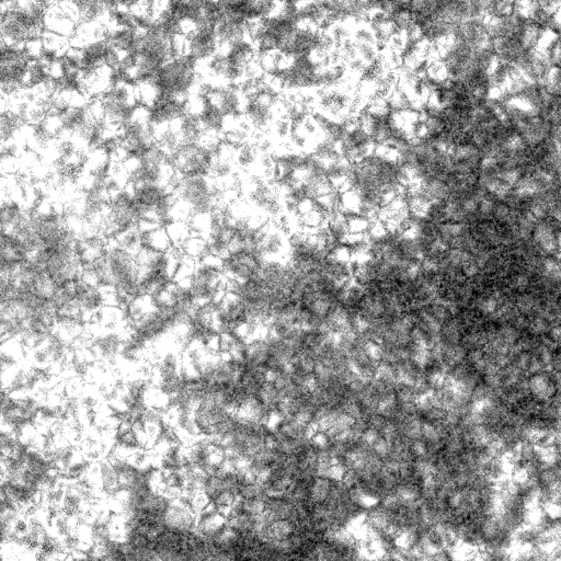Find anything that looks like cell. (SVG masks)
Returning <instances> with one entry per match:
<instances>
[{
  "label": "cell",
  "mask_w": 561,
  "mask_h": 561,
  "mask_svg": "<svg viewBox=\"0 0 561 561\" xmlns=\"http://www.w3.org/2000/svg\"><path fill=\"white\" fill-rule=\"evenodd\" d=\"M155 79L164 97L186 102L200 81L196 61L190 57L169 59L157 71Z\"/></svg>",
  "instance_id": "6da1fadb"
},
{
  "label": "cell",
  "mask_w": 561,
  "mask_h": 561,
  "mask_svg": "<svg viewBox=\"0 0 561 561\" xmlns=\"http://www.w3.org/2000/svg\"><path fill=\"white\" fill-rule=\"evenodd\" d=\"M218 193L210 175L180 177L175 196L190 208L192 214L218 208Z\"/></svg>",
  "instance_id": "7a4b0ae2"
},
{
  "label": "cell",
  "mask_w": 561,
  "mask_h": 561,
  "mask_svg": "<svg viewBox=\"0 0 561 561\" xmlns=\"http://www.w3.org/2000/svg\"><path fill=\"white\" fill-rule=\"evenodd\" d=\"M171 165L180 177L210 175L214 150L196 143L183 145L170 157Z\"/></svg>",
  "instance_id": "3957f363"
},
{
  "label": "cell",
  "mask_w": 561,
  "mask_h": 561,
  "mask_svg": "<svg viewBox=\"0 0 561 561\" xmlns=\"http://www.w3.org/2000/svg\"><path fill=\"white\" fill-rule=\"evenodd\" d=\"M290 234L276 222H268L256 230V252L264 260H286Z\"/></svg>",
  "instance_id": "277c9868"
},
{
  "label": "cell",
  "mask_w": 561,
  "mask_h": 561,
  "mask_svg": "<svg viewBox=\"0 0 561 561\" xmlns=\"http://www.w3.org/2000/svg\"><path fill=\"white\" fill-rule=\"evenodd\" d=\"M264 259L254 250H232L220 259L225 278L232 282H242L256 278L260 272Z\"/></svg>",
  "instance_id": "5b68a950"
},
{
  "label": "cell",
  "mask_w": 561,
  "mask_h": 561,
  "mask_svg": "<svg viewBox=\"0 0 561 561\" xmlns=\"http://www.w3.org/2000/svg\"><path fill=\"white\" fill-rule=\"evenodd\" d=\"M205 98L211 109L224 117L244 114L248 105V98L242 89L234 85L211 88Z\"/></svg>",
  "instance_id": "8992f818"
},
{
  "label": "cell",
  "mask_w": 561,
  "mask_h": 561,
  "mask_svg": "<svg viewBox=\"0 0 561 561\" xmlns=\"http://www.w3.org/2000/svg\"><path fill=\"white\" fill-rule=\"evenodd\" d=\"M188 39L189 57L196 63L210 61L218 53V40L215 37L213 25H201L198 31Z\"/></svg>",
  "instance_id": "52a82bcc"
},
{
  "label": "cell",
  "mask_w": 561,
  "mask_h": 561,
  "mask_svg": "<svg viewBox=\"0 0 561 561\" xmlns=\"http://www.w3.org/2000/svg\"><path fill=\"white\" fill-rule=\"evenodd\" d=\"M139 232H141V238H142L141 248L158 252H169L174 248L165 226H156V228Z\"/></svg>",
  "instance_id": "ba28073f"
},
{
  "label": "cell",
  "mask_w": 561,
  "mask_h": 561,
  "mask_svg": "<svg viewBox=\"0 0 561 561\" xmlns=\"http://www.w3.org/2000/svg\"><path fill=\"white\" fill-rule=\"evenodd\" d=\"M528 387H530V394L539 401L553 399L558 394L559 388L555 385L548 372L531 376V379H528Z\"/></svg>",
  "instance_id": "9c48e42d"
},
{
  "label": "cell",
  "mask_w": 561,
  "mask_h": 561,
  "mask_svg": "<svg viewBox=\"0 0 561 561\" xmlns=\"http://www.w3.org/2000/svg\"><path fill=\"white\" fill-rule=\"evenodd\" d=\"M135 87H136L138 105L148 107L150 110H153L160 102L161 99L164 98L163 91H161L155 77L135 83Z\"/></svg>",
  "instance_id": "30bf717a"
},
{
  "label": "cell",
  "mask_w": 561,
  "mask_h": 561,
  "mask_svg": "<svg viewBox=\"0 0 561 561\" xmlns=\"http://www.w3.org/2000/svg\"><path fill=\"white\" fill-rule=\"evenodd\" d=\"M180 252L183 256H189L196 262L210 256L208 240L198 235H191L187 242L181 246Z\"/></svg>",
  "instance_id": "8fae6325"
},
{
  "label": "cell",
  "mask_w": 561,
  "mask_h": 561,
  "mask_svg": "<svg viewBox=\"0 0 561 561\" xmlns=\"http://www.w3.org/2000/svg\"><path fill=\"white\" fill-rule=\"evenodd\" d=\"M165 228L168 232L171 244L174 248H178V249H180L181 246L192 235L188 222H169L165 225Z\"/></svg>",
  "instance_id": "7c38bea8"
},
{
  "label": "cell",
  "mask_w": 561,
  "mask_h": 561,
  "mask_svg": "<svg viewBox=\"0 0 561 561\" xmlns=\"http://www.w3.org/2000/svg\"><path fill=\"white\" fill-rule=\"evenodd\" d=\"M112 240L117 246L124 249L125 252H129V254H136L141 249V247H142L141 232L136 228H131V230L122 232V234L113 238Z\"/></svg>",
  "instance_id": "4fadbf2b"
},
{
  "label": "cell",
  "mask_w": 561,
  "mask_h": 561,
  "mask_svg": "<svg viewBox=\"0 0 561 561\" xmlns=\"http://www.w3.org/2000/svg\"><path fill=\"white\" fill-rule=\"evenodd\" d=\"M552 324L547 321L545 318L534 315L528 317L527 330L535 337H538V336H544V334L548 333L549 329L552 328Z\"/></svg>",
  "instance_id": "5bb4252c"
},
{
  "label": "cell",
  "mask_w": 561,
  "mask_h": 561,
  "mask_svg": "<svg viewBox=\"0 0 561 561\" xmlns=\"http://www.w3.org/2000/svg\"><path fill=\"white\" fill-rule=\"evenodd\" d=\"M511 288L516 292L525 293L527 288H530L532 285V276L523 270V271L516 272L512 274V278L510 280Z\"/></svg>",
  "instance_id": "9a60e30c"
},
{
  "label": "cell",
  "mask_w": 561,
  "mask_h": 561,
  "mask_svg": "<svg viewBox=\"0 0 561 561\" xmlns=\"http://www.w3.org/2000/svg\"><path fill=\"white\" fill-rule=\"evenodd\" d=\"M346 220H347L348 232L349 234H366L372 223L369 220L362 218L360 215H355L353 218Z\"/></svg>",
  "instance_id": "2e32d148"
},
{
  "label": "cell",
  "mask_w": 561,
  "mask_h": 561,
  "mask_svg": "<svg viewBox=\"0 0 561 561\" xmlns=\"http://www.w3.org/2000/svg\"><path fill=\"white\" fill-rule=\"evenodd\" d=\"M364 352L366 357L374 364H379L383 360V347L379 342L367 341L364 344Z\"/></svg>",
  "instance_id": "e0dca14e"
},
{
  "label": "cell",
  "mask_w": 561,
  "mask_h": 561,
  "mask_svg": "<svg viewBox=\"0 0 561 561\" xmlns=\"http://www.w3.org/2000/svg\"><path fill=\"white\" fill-rule=\"evenodd\" d=\"M372 451L376 456H379L384 461L389 455V451H391L389 443L384 437H379L372 447Z\"/></svg>",
  "instance_id": "ac0fdd59"
},
{
  "label": "cell",
  "mask_w": 561,
  "mask_h": 561,
  "mask_svg": "<svg viewBox=\"0 0 561 561\" xmlns=\"http://www.w3.org/2000/svg\"><path fill=\"white\" fill-rule=\"evenodd\" d=\"M366 423H367L370 429L375 430L377 432L381 433L382 430H383L386 423H387V419L383 415L375 413L366 417Z\"/></svg>",
  "instance_id": "d6986e66"
},
{
  "label": "cell",
  "mask_w": 561,
  "mask_h": 561,
  "mask_svg": "<svg viewBox=\"0 0 561 561\" xmlns=\"http://www.w3.org/2000/svg\"><path fill=\"white\" fill-rule=\"evenodd\" d=\"M410 453L413 459H421L427 454V443L423 439H415L410 444Z\"/></svg>",
  "instance_id": "ffe728a7"
},
{
  "label": "cell",
  "mask_w": 561,
  "mask_h": 561,
  "mask_svg": "<svg viewBox=\"0 0 561 561\" xmlns=\"http://www.w3.org/2000/svg\"><path fill=\"white\" fill-rule=\"evenodd\" d=\"M546 367H545L544 364L539 361V360L532 354V359H531L530 364H528L526 373L528 374V375L533 376L546 373Z\"/></svg>",
  "instance_id": "44dd1931"
},
{
  "label": "cell",
  "mask_w": 561,
  "mask_h": 561,
  "mask_svg": "<svg viewBox=\"0 0 561 561\" xmlns=\"http://www.w3.org/2000/svg\"><path fill=\"white\" fill-rule=\"evenodd\" d=\"M379 437H381L379 432H377V431H375V430L367 427V429L364 431L363 435H362L361 439H360V441H361L364 445H366V447H371L372 449L374 443L377 441V439H379Z\"/></svg>",
  "instance_id": "7402d4cb"
}]
</instances>
